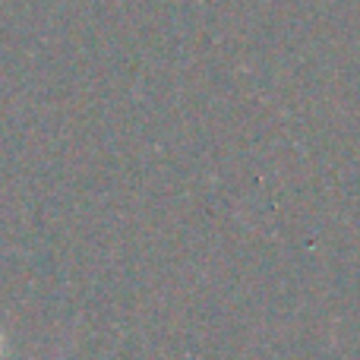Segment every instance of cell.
Instances as JSON below:
<instances>
[{
  "label": "cell",
  "mask_w": 360,
  "mask_h": 360,
  "mask_svg": "<svg viewBox=\"0 0 360 360\" xmlns=\"http://www.w3.org/2000/svg\"><path fill=\"white\" fill-rule=\"evenodd\" d=\"M0 354H4V335H0Z\"/></svg>",
  "instance_id": "obj_1"
}]
</instances>
